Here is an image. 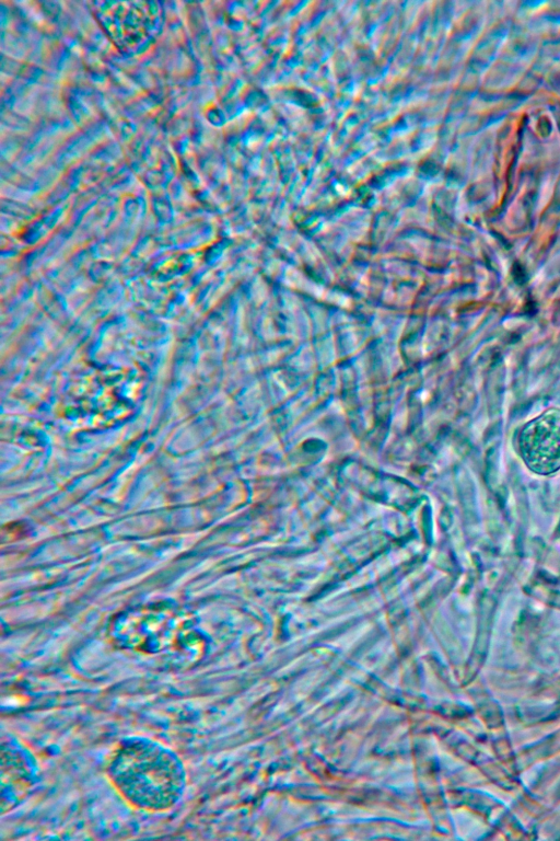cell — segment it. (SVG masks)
<instances>
[{
	"label": "cell",
	"mask_w": 560,
	"mask_h": 841,
	"mask_svg": "<svg viewBox=\"0 0 560 841\" xmlns=\"http://www.w3.org/2000/svg\"><path fill=\"white\" fill-rule=\"evenodd\" d=\"M109 632L119 646L158 656L175 666L194 665L206 649L205 638L191 617L166 601L122 612L115 618Z\"/></svg>",
	"instance_id": "obj_2"
},
{
	"label": "cell",
	"mask_w": 560,
	"mask_h": 841,
	"mask_svg": "<svg viewBox=\"0 0 560 841\" xmlns=\"http://www.w3.org/2000/svg\"><path fill=\"white\" fill-rule=\"evenodd\" d=\"M106 773L127 802L151 811L172 808L186 785L185 768L177 754L144 737L121 740L108 760Z\"/></svg>",
	"instance_id": "obj_1"
},
{
	"label": "cell",
	"mask_w": 560,
	"mask_h": 841,
	"mask_svg": "<svg viewBox=\"0 0 560 841\" xmlns=\"http://www.w3.org/2000/svg\"><path fill=\"white\" fill-rule=\"evenodd\" d=\"M518 449L533 472L548 475L560 470V408H548L526 423L518 436Z\"/></svg>",
	"instance_id": "obj_3"
},
{
	"label": "cell",
	"mask_w": 560,
	"mask_h": 841,
	"mask_svg": "<svg viewBox=\"0 0 560 841\" xmlns=\"http://www.w3.org/2000/svg\"><path fill=\"white\" fill-rule=\"evenodd\" d=\"M37 777V764L28 750L14 739L1 747V813L15 807L28 794Z\"/></svg>",
	"instance_id": "obj_4"
}]
</instances>
